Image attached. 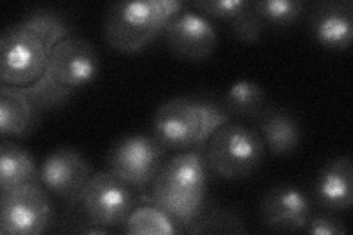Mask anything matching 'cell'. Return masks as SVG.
<instances>
[{"label":"cell","instance_id":"obj_15","mask_svg":"<svg viewBox=\"0 0 353 235\" xmlns=\"http://www.w3.org/2000/svg\"><path fill=\"white\" fill-rule=\"evenodd\" d=\"M314 197L328 210H347L353 201V167L349 156H340L319 171Z\"/></svg>","mask_w":353,"mask_h":235},{"label":"cell","instance_id":"obj_19","mask_svg":"<svg viewBox=\"0 0 353 235\" xmlns=\"http://www.w3.org/2000/svg\"><path fill=\"white\" fill-rule=\"evenodd\" d=\"M223 106L231 116L258 118L265 106V92L255 81H236L227 90Z\"/></svg>","mask_w":353,"mask_h":235},{"label":"cell","instance_id":"obj_9","mask_svg":"<svg viewBox=\"0 0 353 235\" xmlns=\"http://www.w3.org/2000/svg\"><path fill=\"white\" fill-rule=\"evenodd\" d=\"M163 145L149 136L134 134L119 140L109 154V171L130 187L153 183L162 166Z\"/></svg>","mask_w":353,"mask_h":235},{"label":"cell","instance_id":"obj_13","mask_svg":"<svg viewBox=\"0 0 353 235\" xmlns=\"http://www.w3.org/2000/svg\"><path fill=\"white\" fill-rule=\"evenodd\" d=\"M309 25L314 39L331 50H345L353 39V5L349 0L315 3Z\"/></svg>","mask_w":353,"mask_h":235},{"label":"cell","instance_id":"obj_8","mask_svg":"<svg viewBox=\"0 0 353 235\" xmlns=\"http://www.w3.org/2000/svg\"><path fill=\"white\" fill-rule=\"evenodd\" d=\"M87 225L110 228L123 225L134 206L130 185L110 171L90 176L79 203Z\"/></svg>","mask_w":353,"mask_h":235},{"label":"cell","instance_id":"obj_3","mask_svg":"<svg viewBox=\"0 0 353 235\" xmlns=\"http://www.w3.org/2000/svg\"><path fill=\"white\" fill-rule=\"evenodd\" d=\"M208 165L199 149L172 156L153 180V205L176 227L187 228L205 210Z\"/></svg>","mask_w":353,"mask_h":235},{"label":"cell","instance_id":"obj_1","mask_svg":"<svg viewBox=\"0 0 353 235\" xmlns=\"http://www.w3.org/2000/svg\"><path fill=\"white\" fill-rule=\"evenodd\" d=\"M70 36L66 21L53 10H34L6 28L0 39V80L12 87L34 84L46 70L52 50Z\"/></svg>","mask_w":353,"mask_h":235},{"label":"cell","instance_id":"obj_11","mask_svg":"<svg viewBox=\"0 0 353 235\" xmlns=\"http://www.w3.org/2000/svg\"><path fill=\"white\" fill-rule=\"evenodd\" d=\"M90 165L84 156L71 147H59L48 154L40 167V181L48 192L75 206L83 188L90 180Z\"/></svg>","mask_w":353,"mask_h":235},{"label":"cell","instance_id":"obj_21","mask_svg":"<svg viewBox=\"0 0 353 235\" xmlns=\"http://www.w3.org/2000/svg\"><path fill=\"white\" fill-rule=\"evenodd\" d=\"M185 229L192 234H241L246 231L239 216L224 209H205Z\"/></svg>","mask_w":353,"mask_h":235},{"label":"cell","instance_id":"obj_14","mask_svg":"<svg viewBox=\"0 0 353 235\" xmlns=\"http://www.w3.org/2000/svg\"><path fill=\"white\" fill-rule=\"evenodd\" d=\"M197 12L208 18L224 21L233 31V34L243 41L259 40L263 22L256 14L253 2L245 0H201L193 2Z\"/></svg>","mask_w":353,"mask_h":235},{"label":"cell","instance_id":"obj_18","mask_svg":"<svg viewBox=\"0 0 353 235\" xmlns=\"http://www.w3.org/2000/svg\"><path fill=\"white\" fill-rule=\"evenodd\" d=\"M39 181L40 171L32 156L18 144L3 141L0 145V194Z\"/></svg>","mask_w":353,"mask_h":235},{"label":"cell","instance_id":"obj_5","mask_svg":"<svg viewBox=\"0 0 353 235\" xmlns=\"http://www.w3.org/2000/svg\"><path fill=\"white\" fill-rule=\"evenodd\" d=\"M183 8L179 0L117 2L109 6L105 17V40L118 52H140L162 34L168 21Z\"/></svg>","mask_w":353,"mask_h":235},{"label":"cell","instance_id":"obj_7","mask_svg":"<svg viewBox=\"0 0 353 235\" xmlns=\"http://www.w3.org/2000/svg\"><path fill=\"white\" fill-rule=\"evenodd\" d=\"M52 222V201L39 183L0 194V234L39 235L46 232Z\"/></svg>","mask_w":353,"mask_h":235},{"label":"cell","instance_id":"obj_16","mask_svg":"<svg viewBox=\"0 0 353 235\" xmlns=\"http://www.w3.org/2000/svg\"><path fill=\"white\" fill-rule=\"evenodd\" d=\"M259 134L274 156H287L299 147L302 131L297 119L283 109H263L258 115Z\"/></svg>","mask_w":353,"mask_h":235},{"label":"cell","instance_id":"obj_22","mask_svg":"<svg viewBox=\"0 0 353 235\" xmlns=\"http://www.w3.org/2000/svg\"><path fill=\"white\" fill-rule=\"evenodd\" d=\"M253 8L262 19L263 25L284 27L290 25L303 14L305 3L299 0H261V2H253Z\"/></svg>","mask_w":353,"mask_h":235},{"label":"cell","instance_id":"obj_2","mask_svg":"<svg viewBox=\"0 0 353 235\" xmlns=\"http://www.w3.org/2000/svg\"><path fill=\"white\" fill-rule=\"evenodd\" d=\"M101 70V58L90 41L68 36L61 40L49 58L46 70L28 87L27 94L39 115L68 102L72 94L92 84Z\"/></svg>","mask_w":353,"mask_h":235},{"label":"cell","instance_id":"obj_20","mask_svg":"<svg viewBox=\"0 0 353 235\" xmlns=\"http://www.w3.org/2000/svg\"><path fill=\"white\" fill-rule=\"evenodd\" d=\"M123 225L124 232L131 235H172L179 232V227L154 205L132 209Z\"/></svg>","mask_w":353,"mask_h":235},{"label":"cell","instance_id":"obj_23","mask_svg":"<svg viewBox=\"0 0 353 235\" xmlns=\"http://www.w3.org/2000/svg\"><path fill=\"white\" fill-rule=\"evenodd\" d=\"M305 231L314 235H345L347 232V228L345 227L343 222L336 219L334 216L318 215L311 216L307 225L305 227Z\"/></svg>","mask_w":353,"mask_h":235},{"label":"cell","instance_id":"obj_6","mask_svg":"<svg viewBox=\"0 0 353 235\" xmlns=\"http://www.w3.org/2000/svg\"><path fill=\"white\" fill-rule=\"evenodd\" d=\"M265 156L261 134L243 124L216 128L208 140L206 165L224 180H243L255 172Z\"/></svg>","mask_w":353,"mask_h":235},{"label":"cell","instance_id":"obj_10","mask_svg":"<svg viewBox=\"0 0 353 235\" xmlns=\"http://www.w3.org/2000/svg\"><path fill=\"white\" fill-rule=\"evenodd\" d=\"M168 48L176 58L189 62H203L216 48V28L212 21L192 9H181L163 30Z\"/></svg>","mask_w":353,"mask_h":235},{"label":"cell","instance_id":"obj_17","mask_svg":"<svg viewBox=\"0 0 353 235\" xmlns=\"http://www.w3.org/2000/svg\"><path fill=\"white\" fill-rule=\"evenodd\" d=\"M39 112L19 87L0 85V132L2 136H24L34 128Z\"/></svg>","mask_w":353,"mask_h":235},{"label":"cell","instance_id":"obj_4","mask_svg":"<svg viewBox=\"0 0 353 235\" xmlns=\"http://www.w3.org/2000/svg\"><path fill=\"white\" fill-rule=\"evenodd\" d=\"M230 121L231 115L224 106L202 99L174 97L154 112L153 132L163 147L193 150Z\"/></svg>","mask_w":353,"mask_h":235},{"label":"cell","instance_id":"obj_12","mask_svg":"<svg viewBox=\"0 0 353 235\" xmlns=\"http://www.w3.org/2000/svg\"><path fill=\"white\" fill-rule=\"evenodd\" d=\"M261 216L265 225L272 231H302L312 216L311 201L297 187H274L262 198Z\"/></svg>","mask_w":353,"mask_h":235}]
</instances>
